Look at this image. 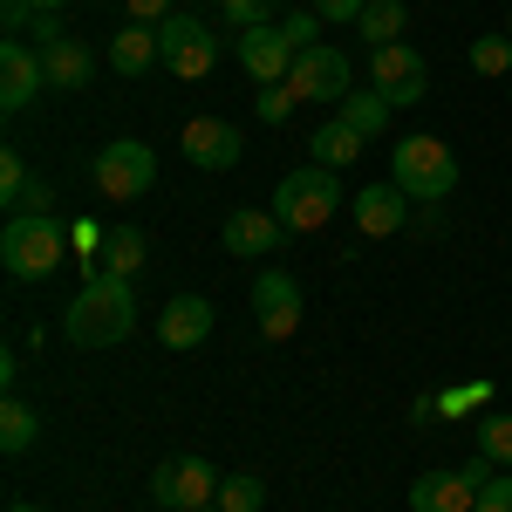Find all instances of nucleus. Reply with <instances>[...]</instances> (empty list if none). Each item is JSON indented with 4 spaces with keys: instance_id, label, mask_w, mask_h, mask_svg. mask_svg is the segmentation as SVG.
<instances>
[{
    "instance_id": "f3484780",
    "label": "nucleus",
    "mask_w": 512,
    "mask_h": 512,
    "mask_svg": "<svg viewBox=\"0 0 512 512\" xmlns=\"http://www.w3.org/2000/svg\"><path fill=\"white\" fill-rule=\"evenodd\" d=\"M0 205H7V219H21V212H48V205H55V192L28 171L21 151H0Z\"/></svg>"
},
{
    "instance_id": "0eeeda50",
    "label": "nucleus",
    "mask_w": 512,
    "mask_h": 512,
    "mask_svg": "<svg viewBox=\"0 0 512 512\" xmlns=\"http://www.w3.org/2000/svg\"><path fill=\"white\" fill-rule=\"evenodd\" d=\"M233 55H239V69H246V76L260 82V89H274V82H287V69L301 62V48L287 41V28H280V21H260V28H239Z\"/></svg>"
},
{
    "instance_id": "4468645a",
    "label": "nucleus",
    "mask_w": 512,
    "mask_h": 512,
    "mask_svg": "<svg viewBox=\"0 0 512 512\" xmlns=\"http://www.w3.org/2000/svg\"><path fill=\"white\" fill-rule=\"evenodd\" d=\"M41 89H48L41 48H28V41H7V48H0V110H28Z\"/></svg>"
},
{
    "instance_id": "f8f14e48",
    "label": "nucleus",
    "mask_w": 512,
    "mask_h": 512,
    "mask_svg": "<svg viewBox=\"0 0 512 512\" xmlns=\"http://www.w3.org/2000/svg\"><path fill=\"white\" fill-rule=\"evenodd\" d=\"M178 151H185L198 171H233L239 151H246V137H239V123H226V117H192L185 137H178Z\"/></svg>"
},
{
    "instance_id": "c85d7f7f",
    "label": "nucleus",
    "mask_w": 512,
    "mask_h": 512,
    "mask_svg": "<svg viewBox=\"0 0 512 512\" xmlns=\"http://www.w3.org/2000/svg\"><path fill=\"white\" fill-rule=\"evenodd\" d=\"M492 403V383H458V390L437 396V417H472V410H485Z\"/></svg>"
},
{
    "instance_id": "b1692460",
    "label": "nucleus",
    "mask_w": 512,
    "mask_h": 512,
    "mask_svg": "<svg viewBox=\"0 0 512 512\" xmlns=\"http://www.w3.org/2000/svg\"><path fill=\"white\" fill-rule=\"evenodd\" d=\"M403 21H410V7H403V0H369V7H362V21H355V35L376 41V48H390V41H403Z\"/></svg>"
},
{
    "instance_id": "f03ea898",
    "label": "nucleus",
    "mask_w": 512,
    "mask_h": 512,
    "mask_svg": "<svg viewBox=\"0 0 512 512\" xmlns=\"http://www.w3.org/2000/svg\"><path fill=\"white\" fill-rule=\"evenodd\" d=\"M390 185L410 192V205H437L458 192V158L444 137H403L390 151Z\"/></svg>"
},
{
    "instance_id": "bb28decb",
    "label": "nucleus",
    "mask_w": 512,
    "mask_h": 512,
    "mask_svg": "<svg viewBox=\"0 0 512 512\" xmlns=\"http://www.w3.org/2000/svg\"><path fill=\"white\" fill-rule=\"evenodd\" d=\"M478 451H485L499 472L512 465V417L506 410H485V417H478Z\"/></svg>"
},
{
    "instance_id": "6ab92c4d",
    "label": "nucleus",
    "mask_w": 512,
    "mask_h": 512,
    "mask_svg": "<svg viewBox=\"0 0 512 512\" xmlns=\"http://www.w3.org/2000/svg\"><path fill=\"white\" fill-rule=\"evenodd\" d=\"M41 69H48V89H62V96L89 89V76H96V62H89V48H82L76 35L48 41V48H41Z\"/></svg>"
},
{
    "instance_id": "dca6fc26",
    "label": "nucleus",
    "mask_w": 512,
    "mask_h": 512,
    "mask_svg": "<svg viewBox=\"0 0 512 512\" xmlns=\"http://www.w3.org/2000/svg\"><path fill=\"white\" fill-rule=\"evenodd\" d=\"M212 321H219V308H212L205 294H178V301L158 308V342L164 349H198V342L212 335Z\"/></svg>"
},
{
    "instance_id": "cd10ccee",
    "label": "nucleus",
    "mask_w": 512,
    "mask_h": 512,
    "mask_svg": "<svg viewBox=\"0 0 512 512\" xmlns=\"http://www.w3.org/2000/svg\"><path fill=\"white\" fill-rule=\"evenodd\" d=\"M472 69L478 76H512V35H478L472 41Z\"/></svg>"
},
{
    "instance_id": "39448f33",
    "label": "nucleus",
    "mask_w": 512,
    "mask_h": 512,
    "mask_svg": "<svg viewBox=\"0 0 512 512\" xmlns=\"http://www.w3.org/2000/svg\"><path fill=\"white\" fill-rule=\"evenodd\" d=\"M151 185H158V151L151 144L117 137V144L96 151V192L110 205H137V198H151Z\"/></svg>"
},
{
    "instance_id": "9d476101",
    "label": "nucleus",
    "mask_w": 512,
    "mask_h": 512,
    "mask_svg": "<svg viewBox=\"0 0 512 512\" xmlns=\"http://www.w3.org/2000/svg\"><path fill=\"white\" fill-rule=\"evenodd\" d=\"M158 41H164V69L171 76H212V62H219V41L205 35V21H192V14H171V21H158Z\"/></svg>"
},
{
    "instance_id": "4be33fe9",
    "label": "nucleus",
    "mask_w": 512,
    "mask_h": 512,
    "mask_svg": "<svg viewBox=\"0 0 512 512\" xmlns=\"http://www.w3.org/2000/svg\"><path fill=\"white\" fill-rule=\"evenodd\" d=\"M362 151H369V137H362L355 123H342V117H335V123H321V130H315V164H328V171L355 164Z\"/></svg>"
},
{
    "instance_id": "72a5a7b5",
    "label": "nucleus",
    "mask_w": 512,
    "mask_h": 512,
    "mask_svg": "<svg viewBox=\"0 0 512 512\" xmlns=\"http://www.w3.org/2000/svg\"><path fill=\"white\" fill-rule=\"evenodd\" d=\"M362 7L369 0H315L308 14H321V21H362Z\"/></svg>"
},
{
    "instance_id": "7ed1b4c3",
    "label": "nucleus",
    "mask_w": 512,
    "mask_h": 512,
    "mask_svg": "<svg viewBox=\"0 0 512 512\" xmlns=\"http://www.w3.org/2000/svg\"><path fill=\"white\" fill-rule=\"evenodd\" d=\"M342 212V178L328 171V164H301V171H287L274 192V219L287 233H315Z\"/></svg>"
},
{
    "instance_id": "412c9836",
    "label": "nucleus",
    "mask_w": 512,
    "mask_h": 512,
    "mask_svg": "<svg viewBox=\"0 0 512 512\" xmlns=\"http://www.w3.org/2000/svg\"><path fill=\"white\" fill-rule=\"evenodd\" d=\"M390 110H396V103L383 96V89H349V96L335 103V117L355 123L362 137H383V130H390Z\"/></svg>"
},
{
    "instance_id": "ddd939ff",
    "label": "nucleus",
    "mask_w": 512,
    "mask_h": 512,
    "mask_svg": "<svg viewBox=\"0 0 512 512\" xmlns=\"http://www.w3.org/2000/svg\"><path fill=\"white\" fill-rule=\"evenodd\" d=\"M219 239H226V253H239V260H267L280 239H287V226H280L267 205H239V212H226Z\"/></svg>"
},
{
    "instance_id": "5701e85b",
    "label": "nucleus",
    "mask_w": 512,
    "mask_h": 512,
    "mask_svg": "<svg viewBox=\"0 0 512 512\" xmlns=\"http://www.w3.org/2000/svg\"><path fill=\"white\" fill-rule=\"evenodd\" d=\"M137 267H144V233H137V226H110V233H103V267H96V274L130 280Z\"/></svg>"
},
{
    "instance_id": "393cba45",
    "label": "nucleus",
    "mask_w": 512,
    "mask_h": 512,
    "mask_svg": "<svg viewBox=\"0 0 512 512\" xmlns=\"http://www.w3.org/2000/svg\"><path fill=\"white\" fill-rule=\"evenodd\" d=\"M35 431H41V417L21 403V396H7V403H0V451H7V458H21V451L35 444Z\"/></svg>"
},
{
    "instance_id": "7c9ffc66",
    "label": "nucleus",
    "mask_w": 512,
    "mask_h": 512,
    "mask_svg": "<svg viewBox=\"0 0 512 512\" xmlns=\"http://www.w3.org/2000/svg\"><path fill=\"white\" fill-rule=\"evenodd\" d=\"M253 103H260V123H287V117H294V96H287V82H274V89H260Z\"/></svg>"
},
{
    "instance_id": "a211bd4d",
    "label": "nucleus",
    "mask_w": 512,
    "mask_h": 512,
    "mask_svg": "<svg viewBox=\"0 0 512 512\" xmlns=\"http://www.w3.org/2000/svg\"><path fill=\"white\" fill-rule=\"evenodd\" d=\"M478 506V485L465 472H424L410 485V512H472Z\"/></svg>"
},
{
    "instance_id": "2eb2a0df",
    "label": "nucleus",
    "mask_w": 512,
    "mask_h": 512,
    "mask_svg": "<svg viewBox=\"0 0 512 512\" xmlns=\"http://www.w3.org/2000/svg\"><path fill=\"white\" fill-rule=\"evenodd\" d=\"M349 212H355V226H362V239H390L410 219V192L403 185H362L349 198Z\"/></svg>"
},
{
    "instance_id": "ea45409f",
    "label": "nucleus",
    "mask_w": 512,
    "mask_h": 512,
    "mask_svg": "<svg viewBox=\"0 0 512 512\" xmlns=\"http://www.w3.org/2000/svg\"><path fill=\"white\" fill-rule=\"evenodd\" d=\"M506 35H512V14H506Z\"/></svg>"
},
{
    "instance_id": "c9c22d12",
    "label": "nucleus",
    "mask_w": 512,
    "mask_h": 512,
    "mask_svg": "<svg viewBox=\"0 0 512 512\" xmlns=\"http://www.w3.org/2000/svg\"><path fill=\"white\" fill-rule=\"evenodd\" d=\"M0 21H7V35H21V28H35V7L28 0H0Z\"/></svg>"
},
{
    "instance_id": "58836bf2",
    "label": "nucleus",
    "mask_w": 512,
    "mask_h": 512,
    "mask_svg": "<svg viewBox=\"0 0 512 512\" xmlns=\"http://www.w3.org/2000/svg\"><path fill=\"white\" fill-rule=\"evenodd\" d=\"M7 512H35V506H7Z\"/></svg>"
},
{
    "instance_id": "f704fd0d",
    "label": "nucleus",
    "mask_w": 512,
    "mask_h": 512,
    "mask_svg": "<svg viewBox=\"0 0 512 512\" xmlns=\"http://www.w3.org/2000/svg\"><path fill=\"white\" fill-rule=\"evenodd\" d=\"M123 7H130V21H144V28L171 21V0H123Z\"/></svg>"
},
{
    "instance_id": "20e7f679",
    "label": "nucleus",
    "mask_w": 512,
    "mask_h": 512,
    "mask_svg": "<svg viewBox=\"0 0 512 512\" xmlns=\"http://www.w3.org/2000/svg\"><path fill=\"white\" fill-rule=\"evenodd\" d=\"M62 253H69V239L48 212H21V219L0 226V260H7L14 280H48L62 267Z\"/></svg>"
},
{
    "instance_id": "4c0bfd02",
    "label": "nucleus",
    "mask_w": 512,
    "mask_h": 512,
    "mask_svg": "<svg viewBox=\"0 0 512 512\" xmlns=\"http://www.w3.org/2000/svg\"><path fill=\"white\" fill-rule=\"evenodd\" d=\"M28 7H35V14H62L69 0H28Z\"/></svg>"
},
{
    "instance_id": "9b49d317",
    "label": "nucleus",
    "mask_w": 512,
    "mask_h": 512,
    "mask_svg": "<svg viewBox=\"0 0 512 512\" xmlns=\"http://www.w3.org/2000/svg\"><path fill=\"white\" fill-rule=\"evenodd\" d=\"M253 321H260L267 342H287V335L301 328V280L267 267V274L253 280Z\"/></svg>"
},
{
    "instance_id": "f257e3e1",
    "label": "nucleus",
    "mask_w": 512,
    "mask_h": 512,
    "mask_svg": "<svg viewBox=\"0 0 512 512\" xmlns=\"http://www.w3.org/2000/svg\"><path fill=\"white\" fill-rule=\"evenodd\" d=\"M130 328H137V294H130V280H117V274H89L76 287V301L62 308V335L89 355L117 349Z\"/></svg>"
},
{
    "instance_id": "473e14b6",
    "label": "nucleus",
    "mask_w": 512,
    "mask_h": 512,
    "mask_svg": "<svg viewBox=\"0 0 512 512\" xmlns=\"http://www.w3.org/2000/svg\"><path fill=\"white\" fill-rule=\"evenodd\" d=\"M315 21H321V14H287V21H280V28H287V41H294L301 55L315 48Z\"/></svg>"
},
{
    "instance_id": "a878e982",
    "label": "nucleus",
    "mask_w": 512,
    "mask_h": 512,
    "mask_svg": "<svg viewBox=\"0 0 512 512\" xmlns=\"http://www.w3.org/2000/svg\"><path fill=\"white\" fill-rule=\"evenodd\" d=\"M267 506V478L260 472H226L219 485V512H260Z\"/></svg>"
},
{
    "instance_id": "c756f323",
    "label": "nucleus",
    "mask_w": 512,
    "mask_h": 512,
    "mask_svg": "<svg viewBox=\"0 0 512 512\" xmlns=\"http://www.w3.org/2000/svg\"><path fill=\"white\" fill-rule=\"evenodd\" d=\"M274 7H280V0H219V14H226L233 28H260Z\"/></svg>"
},
{
    "instance_id": "aec40b11",
    "label": "nucleus",
    "mask_w": 512,
    "mask_h": 512,
    "mask_svg": "<svg viewBox=\"0 0 512 512\" xmlns=\"http://www.w3.org/2000/svg\"><path fill=\"white\" fill-rule=\"evenodd\" d=\"M151 62H164V41H158V28L130 21V28H117V35H110V69H117V76H144Z\"/></svg>"
},
{
    "instance_id": "423d86ee",
    "label": "nucleus",
    "mask_w": 512,
    "mask_h": 512,
    "mask_svg": "<svg viewBox=\"0 0 512 512\" xmlns=\"http://www.w3.org/2000/svg\"><path fill=\"white\" fill-rule=\"evenodd\" d=\"M219 485L226 478L212 472L205 458H164L158 472H151V499L164 512H205V506H219Z\"/></svg>"
},
{
    "instance_id": "e433bc0d",
    "label": "nucleus",
    "mask_w": 512,
    "mask_h": 512,
    "mask_svg": "<svg viewBox=\"0 0 512 512\" xmlns=\"http://www.w3.org/2000/svg\"><path fill=\"white\" fill-rule=\"evenodd\" d=\"M35 41H41V48L62 41V14H35Z\"/></svg>"
},
{
    "instance_id": "6e6552de",
    "label": "nucleus",
    "mask_w": 512,
    "mask_h": 512,
    "mask_svg": "<svg viewBox=\"0 0 512 512\" xmlns=\"http://www.w3.org/2000/svg\"><path fill=\"white\" fill-rule=\"evenodd\" d=\"M287 96H294V103H342V96H349V55L328 48V41H315V48L287 69Z\"/></svg>"
},
{
    "instance_id": "1a4fd4ad",
    "label": "nucleus",
    "mask_w": 512,
    "mask_h": 512,
    "mask_svg": "<svg viewBox=\"0 0 512 512\" xmlns=\"http://www.w3.org/2000/svg\"><path fill=\"white\" fill-rule=\"evenodd\" d=\"M369 82L403 110V103H424V89H431V62H424L410 41H390V48L369 55Z\"/></svg>"
},
{
    "instance_id": "2f4dec72",
    "label": "nucleus",
    "mask_w": 512,
    "mask_h": 512,
    "mask_svg": "<svg viewBox=\"0 0 512 512\" xmlns=\"http://www.w3.org/2000/svg\"><path fill=\"white\" fill-rule=\"evenodd\" d=\"M472 512H512V478H492L485 492H478V506Z\"/></svg>"
}]
</instances>
